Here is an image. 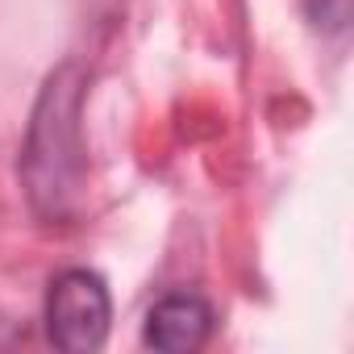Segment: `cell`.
I'll return each mask as SVG.
<instances>
[{
	"instance_id": "cell-1",
	"label": "cell",
	"mask_w": 354,
	"mask_h": 354,
	"mask_svg": "<svg viewBox=\"0 0 354 354\" xmlns=\"http://www.w3.org/2000/svg\"><path fill=\"white\" fill-rule=\"evenodd\" d=\"M80 113H84V71L80 63H63L38 92L17 158L21 188L38 221H67L80 209L88 180Z\"/></svg>"
},
{
	"instance_id": "cell-2",
	"label": "cell",
	"mask_w": 354,
	"mask_h": 354,
	"mask_svg": "<svg viewBox=\"0 0 354 354\" xmlns=\"http://www.w3.org/2000/svg\"><path fill=\"white\" fill-rule=\"evenodd\" d=\"M42 325L46 342L67 354H92L109 342L113 325V296L100 271L88 267H63L46 283L42 300Z\"/></svg>"
},
{
	"instance_id": "cell-3",
	"label": "cell",
	"mask_w": 354,
	"mask_h": 354,
	"mask_svg": "<svg viewBox=\"0 0 354 354\" xmlns=\"http://www.w3.org/2000/svg\"><path fill=\"white\" fill-rule=\"evenodd\" d=\"M217 329V308L201 292H167L142 321V346L162 354H192Z\"/></svg>"
},
{
	"instance_id": "cell-4",
	"label": "cell",
	"mask_w": 354,
	"mask_h": 354,
	"mask_svg": "<svg viewBox=\"0 0 354 354\" xmlns=\"http://www.w3.org/2000/svg\"><path fill=\"white\" fill-rule=\"evenodd\" d=\"M304 17L317 34L342 38L350 30V0H304Z\"/></svg>"
}]
</instances>
